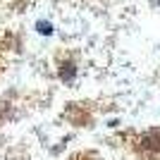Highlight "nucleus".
Instances as JSON below:
<instances>
[{"mask_svg":"<svg viewBox=\"0 0 160 160\" xmlns=\"http://www.w3.org/2000/svg\"><path fill=\"white\" fill-rule=\"evenodd\" d=\"M158 5H160V0H158Z\"/></svg>","mask_w":160,"mask_h":160,"instance_id":"3","label":"nucleus"},{"mask_svg":"<svg viewBox=\"0 0 160 160\" xmlns=\"http://www.w3.org/2000/svg\"><path fill=\"white\" fill-rule=\"evenodd\" d=\"M36 29H38L43 36H50V33H53V27H50L48 22H38V24H36Z\"/></svg>","mask_w":160,"mask_h":160,"instance_id":"2","label":"nucleus"},{"mask_svg":"<svg viewBox=\"0 0 160 160\" xmlns=\"http://www.w3.org/2000/svg\"><path fill=\"white\" fill-rule=\"evenodd\" d=\"M74 74H77V67H74L72 62H67V65H62V69H60V77H62L65 81H69V79L74 77Z\"/></svg>","mask_w":160,"mask_h":160,"instance_id":"1","label":"nucleus"}]
</instances>
